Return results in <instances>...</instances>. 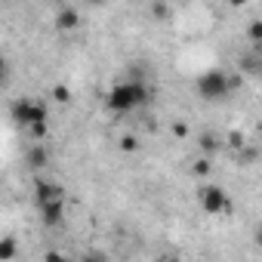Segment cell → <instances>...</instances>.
I'll return each instance as SVG.
<instances>
[{
    "label": "cell",
    "mask_w": 262,
    "mask_h": 262,
    "mask_svg": "<svg viewBox=\"0 0 262 262\" xmlns=\"http://www.w3.org/2000/svg\"><path fill=\"white\" fill-rule=\"evenodd\" d=\"M148 99H151V90H148V83L142 77H120L105 93V108L111 114L123 117V114H133L136 108L148 105Z\"/></svg>",
    "instance_id": "obj_1"
},
{
    "label": "cell",
    "mask_w": 262,
    "mask_h": 262,
    "mask_svg": "<svg viewBox=\"0 0 262 262\" xmlns=\"http://www.w3.org/2000/svg\"><path fill=\"white\" fill-rule=\"evenodd\" d=\"M10 114L19 126H25L34 139H43L50 133V105L34 96H22L10 105Z\"/></svg>",
    "instance_id": "obj_2"
},
{
    "label": "cell",
    "mask_w": 262,
    "mask_h": 262,
    "mask_svg": "<svg viewBox=\"0 0 262 262\" xmlns=\"http://www.w3.org/2000/svg\"><path fill=\"white\" fill-rule=\"evenodd\" d=\"M234 90H237V77L228 74V71H222V68H207V71H201L198 80H194V93H198L204 102H222V99H228Z\"/></svg>",
    "instance_id": "obj_3"
},
{
    "label": "cell",
    "mask_w": 262,
    "mask_h": 262,
    "mask_svg": "<svg viewBox=\"0 0 262 262\" xmlns=\"http://www.w3.org/2000/svg\"><path fill=\"white\" fill-rule=\"evenodd\" d=\"M31 194H34V207L43 210V207H53V204H65V188L50 179V176H34V185H31Z\"/></svg>",
    "instance_id": "obj_4"
},
{
    "label": "cell",
    "mask_w": 262,
    "mask_h": 262,
    "mask_svg": "<svg viewBox=\"0 0 262 262\" xmlns=\"http://www.w3.org/2000/svg\"><path fill=\"white\" fill-rule=\"evenodd\" d=\"M198 204H201V210L207 216H222V213L231 210V198H228V191L222 185H204V188H198Z\"/></svg>",
    "instance_id": "obj_5"
},
{
    "label": "cell",
    "mask_w": 262,
    "mask_h": 262,
    "mask_svg": "<svg viewBox=\"0 0 262 262\" xmlns=\"http://www.w3.org/2000/svg\"><path fill=\"white\" fill-rule=\"evenodd\" d=\"M53 25H56V31H74V28H80V10L71 7V4H59L56 13H53Z\"/></svg>",
    "instance_id": "obj_6"
},
{
    "label": "cell",
    "mask_w": 262,
    "mask_h": 262,
    "mask_svg": "<svg viewBox=\"0 0 262 262\" xmlns=\"http://www.w3.org/2000/svg\"><path fill=\"white\" fill-rule=\"evenodd\" d=\"M50 161H53V155H50V148H43V145H34V148L25 151V167H28L31 173H37V176L50 167Z\"/></svg>",
    "instance_id": "obj_7"
},
{
    "label": "cell",
    "mask_w": 262,
    "mask_h": 262,
    "mask_svg": "<svg viewBox=\"0 0 262 262\" xmlns=\"http://www.w3.org/2000/svg\"><path fill=\"white\" fill-rule=\"evenodd\" d=\"M37 213H40V222H43L47 228H59V225L65 222V204H53V207L37 210Z\"/></svg>",
    "instance_id": "obj_8"
},
{
    "label": "cell",
    "mask_w": 262,
    "mask_h": 262,
    "mask_svg": "<svg viewBox=\"0 0 262 262\" xmlns=\"http://www.w3.org/2000/svg\"><path fill=\"white\" fill-rule=\"evenodd\" d=\"M198 148H201V151H204V155L210 158V155H216V151L222 148V142H219V139H216L213 133H204V136L198 139Z\"/></svg>",
    "instance_id": "obj_9"
},
{
    "label": "cell",
    "mask_w": 262,
    "mask_h": 262,
    "mask_svg": "<svg viewBox=\"0 0 262 262\" xmlns=\"http://www.w3.org/2000/svg\"><path fill=\"white\" fill-rule=\"evenodd\" d=\"M13 256H16V237H4L0 241V262H13Z\"/></svg>",
    "instance_id": "obj_10"
},
{
    "label": "cell",
    "mask_w": 262,
    "mask_h": 262,
    "mask_svg": "<svg viewBox=\"0 0 262 262\" xmlns=\"http://www.w3.org/2000/svg\"><path fill=\"white\" fill-rule=\"evenodd\" d=\"M50 99L59 102V105H68V102H71V90H68L65 83H56V86L50 90Z\"/></svg>",
    "instance_id": "obj_11"
},
{
    "label": "cell",
    "mask_w": 262,
    "mask_h": 262,
    "mask_svg": "<svg viewBox=\"0 0 262 262\" xmlns=\"http://www.w3.org/2000/svg\"><path fill=\"white\" fill-rule=\"evenodd\" d=\"M117 145H120V151H126V155H133V151L139 148V139H136L133 133H123V136L117 139Z\"/></svg>",
    "instance_id": "obj_12"
},
{
    "label": "cell",
    "mask_w": 262,
    "mask_h": 262,
    "mask_svg": "<svg viewBox=\"0 0 262 262\" xmlns=\"http://www.w3.org/2000/svg\"><path fill=\"white\" fill-rule=\"evenodd\" d=\"M247 37H250L256 47H262V19H253V22L247 25Z\"/></svg>",
    "instance_id": "obj_13"
},
{
    "label": "cell",
    "mask_w": 262,
    "mask_h": 262,
    "mask_svg": "<svg viewBox=\"0 0 262 262\" xmlns=\"http://www.w3.org/2000/svg\"><path fill=\"white\" fill-rule=\"evenodd\" d=\"M77 262H108V256H105L102 250H86V253H83Z\"/></svg>",
    "instance_id": "obj_14"
},
{
    "label": "cell",
    "mask_w": 262,
    "mask_h": 262,
    "mask_svg": "<svg viewBox=\"0 0 262 262\" xmlns=\"http://www.w3.org/2000/svg\"><path fill=\"white\" fill-rule=\"evenodd\" d=\"M191 170H194L198 176H207V173H210V161H207V158H198V161L191 164Z\"/></svg>",
    "instance_id": "obj_15"
},
{
    "label": "cell",
    "mask_w": 262,
    "mask_h": 262,
    "mask_svg": "<svg viewBox=\"0 0 262 262\" xmlns=\"http://www.w3.org/2000/svg\"><path fill=\"white\" fill-rule=\"evenodd\" d=\"M151 16L164 19V16H170V7H167V4H151Z\"/></svg>",
    "instance_id": "obj_16"
},
{
    "label": "cell",
    "mask_w": 262,
    "mask_h": 262,
    "mask_svg": "<svg viewBox=\"0 0 262 262\" xmlns=\"http://www.w3.org/2000/svg\"><path fill=\"white\" fill-rule=\"evenodd\" d=\"M43 262H68V259H65L59 250H47V253H43Z\"/></svg>",
    "instance_id": "obj_17"
},
{
    "label": "cell",
    "mask_w": 262,
    "mask_h": 262,
    "mask_svg": "<svg viewBox=\"0 0 262 262\" xmlns=\"http://www.w3.org/2000/svg\"><path fill=\"white\" fill-rule=\"evenodd\" d=\"M173 133H176L179 139H185V136H188V123H185V120H176V123H173Z\"/></svg>",
    "instance_id": "obj_18"
},
{
    "label": "cell",
    "mask_w": 262,
    "mask_h": 262,
    "mask_svg": "<svg viewBox=\"0 0 262 262\" xmlns=\"http://www.w3.org/2000/svg\"><path fill=\"white\" fill-rule=\"evenodd\" d=\"M228 145H231V148H247V145H244V136H241V133H228Z\"/></svg>",
    "instance_id": "obj_19"
},
{
    "label": "cell",
    "mask_w": 262,
    "mask_h": 262,
    "mask_svg": "<svg viewBox=\"0 0 262 262\" xmlns=\"http://www.w3.org/2000/svg\"><path fill=\"white\" fill-rule=\"evenodd\" d=\"M253 241H256V247L262 250V222H259V225L253 228Z\"/></svg>",
    "instance_id": "obj_20"
},
{
    "label": "cell",
    "mask_w": 262,
    "mask_h": 262,
    "mask_svg": "<svg viewBox=\"0 0 262 262\" xmlns=\"http://www.w3.org/2000/svg\"><path fill=\"white\" fill-rule=\"evenodd\" d=\"M158 262H182V259H179V256H161Z\"/></svg>",
    "instance_id": "obj_21"
},
{
    "label": "cell",
    "mask_w": 262,
    "mask_h": 262,
    "mask_svg": "<svg viewBox=\"0 0 262 262\" xmlns=\"http://www.w3.org/2000/svg\"><path fill=\"white\" fill-rule=\"evenodd\" d=\"M259 77H262V68H259Z\"/></svg>",
    "instance_id": "obj_22"
}]
</instances>
